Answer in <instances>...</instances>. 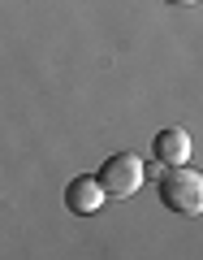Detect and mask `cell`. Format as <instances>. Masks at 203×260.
Masks as SVG:
<instances>
[{"label": "cell", "mask_w": 203, "mask_h": 260, "mask_svg": "<svg viewBox=\"0 0 203 260\" xmlns=\"http://www.w3.org/2000/svg\"><path fill=\"white\" fill-rule=\"evenodd\" d=\"M160 204L177 217H199L203 213V174L190 169V165H165Z\"/></svg>", "instance_id": "cell-1"}, {"label": "cell", "mask_w": 203, "mask_h": 260, "mask_svg": "<svg viewBox=\"0 0 203 260\" xmlns=\"http://www.w3.org/2000/svg\"><path fill=\"white\" fill-rule=\"evenodd\" d=\"M100 182H104V191H108L112 200H130V195L147 182V178H143V160L134 156V152H117V156L104 160Z\"/></svg>", "instance_id": "cell-2"}, {"label": "cell", "mask_w": 203, "mask_h": 260, "mask_svg": "<svg viewBox=\"0 0 203 260\" xmlns=\"http://www.w3.org/2000/svg\"><path fill=\"white\" fill-rule=\"evenodd\" d=\"M104 200H108V191H104L100 174H78L74 182L65 186V208L74 217H95Z\"/></svg>", "instance_id": "cell-3"}, {"label": "cell", "mask_w": 203, "mask_h": 260, "mask_svg": "<svg viewBox=\"0 0 203 260\" xmlns=\"http://www.w3.org/2000/svg\"><path fill=\"white\" fill-rule=\"evenodd\" d=\"M151 152H156L160 165H186L190 160V135H186L182 126H165L151 139Z\"/></svg>", "instance_id": "cell-4"}, {"label": "cell", "mask_w": 203, "mask_h": 260, "mask_svg": "<svg viewBox=\"0 0 203 260\" xmlns=\"http://www.w3.org/2000/svg\"><path fill=\"white\" fill-rule=\"evenodd\" d=\"M165 5H177V9H186V5H199V0H165Z\"/></svg>", "instance_id": "cell-5"}]
</instances>
